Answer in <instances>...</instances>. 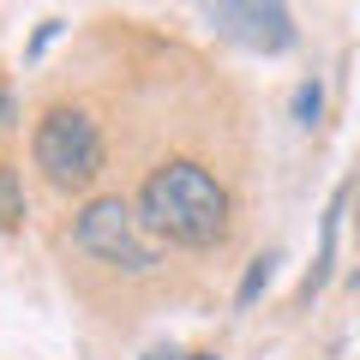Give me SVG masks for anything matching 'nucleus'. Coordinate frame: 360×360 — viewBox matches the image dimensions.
I'll list each match as a JSON object with an SVG mask.
<instances>
[{"label":"nucleus","mask_w":360,"mask_h":360,"mask_svg":"<svg viewBox=\"0 0 360 360\" xmlns=\"http://www.w3.org/2000/svg\"><path fill=\"white\" fill-rule=\"evenodd\" d=\"M54 37H60V18H49V25H42V30H37V42H30V60H37V54H42V49H49V42H54Z\"/></svg>","instance_id":"8"},{"label":"nucleus","mask_w":360,"mask_h":360,"mask_svg":"<svg viewBox=\"0 0 360 360\" xmlns=\"http://www.w3.org/2000/svg\"><path fill=\"white\" fill-rule=\"evenodd\" d=\"M72 240H78V252H90L108 270H127V276L156 270V246H150V234H144L139 210L127 198H90L72 222Z\"/></svg>","instance_id":"3"},{"label":"nucleus","mask_w":360,"mask_h":360,"mask_svg":"<svg viewBox=\"0 0 360 360\" xmlns=\"http://www.w3.org/2000/svg\"><path fill=\"white\" fill-rule=\"evenodd\" d=\"M30 156H37V168L49 174V186L84 193L90 180L103 174V132H96V120H90L84 108H49L42 127H37V139H30Z\"/></svg>","instance_id":"2"},{"label":"nucleus","mask_w":360,"mask_h":360,"mask_svg":"<svg viewBox=\"0 0 360 360\" xmlns=\"http://www.w3.org/2000/svg\"><path fill=\"white\" fill-rule=\"evenodd\" d=\"M139 222L144 234L156 240H174V246H222L229 240V193L222 180L198 162H162L139 193Z\"/></svg>","instance_id":"1"},{"label":"nucleus","mask_w":360,"mask_h":360,"mask_svg":"<svg viewBox=\"0 0 360 360\" xmlns=\"http://www.w3.org/2000/svg\"><path fill=\"white\" fill-rule=\"evenodd\" d=\"M319 108H324V90H319V84H300V96H295V120H300V127H319Z\"/></svg>","instance_id":"7"},{"label":"nucleus","mask_w":360,"mask_h":360,"mask_svg":"<svg viewBox=\"0 0 360 360\" xmlns=\"http://www.w3.org/2000/svg\"><path fill=\"white\" fill-rule=\"evenodd\" d=\"M198 13L217 25V37L240 42L252 54H288L295 49V18L283 0H198Z\"/></svg>","instance_id":"4"},{"label":"nucleus","mask_w":360,"mask_h":360,"mask_svg":"<svg viewBox=\"0 0 360 360\" xmlns=\"http://www.w3.org/2000/svg\"><path fill=\"white\" fill-rule=\"evenodd\" d=\"M150 360H168V354H150Z\"/></svg>","instance_id":"10"},{"label":"nucleus","mask_w":360,"mask_h":360,"mask_svg":"<svg viewBox=\"0 0 360 360\" xmlns=\"http://www.w3.org/2000/svg\"><path fill=\"white\" fill-rule=\"evenodd\" d=\"M270 270H276V252H264V258H252V264H246V283H240V307H252V300L264 295Z\"/></svg>","instance_id":"6"},{"label":"nucleus","mask_w":360,"mask_h":360,"mask_svg":"<svg viewBox=\"0 0 360 360\" xmlns=\"http://www.w3.org/2000/svg\"><path fill=\"white\" fill-rule=\"evenodd\" d=\"M186 360H217V354H186Z\"/></svg>","instance_id":"9"},{"label":"nucleus","mask_w":360,"mask_h":360,"mask_svg":"<svg viewBox=\"0 0 360 360\" xmlns=\"http://www.w3.org/2000/svg\"><path fill=\"white\" fill-rule=\"evenodd\" d=\"M18 222H25V180L0 162V234H13Z\"/></svg>","instance_id":"5"}]
</instances>
